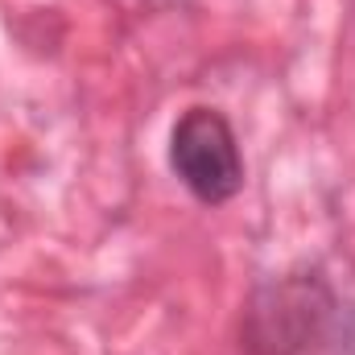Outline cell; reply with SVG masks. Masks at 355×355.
<instances>
[{
	"mask_svg": "<svg viewBox=\"0 0 355 355\" xmlns=\"http://www.w3.org/2000/svg\"><path fill=\"white\" fill-rule=\"evenodd\" d=\"M343 302L318 268H293L252 289L240 318L244 355H331Z\"/></svg>",
	"mask_w": 355,
	"mask_h": 355,
	"instance_id": "cell-1",
	"label": "cell"
},
{
	"mask_svg": "<svg viewBox=\"0 0 355 355\" xmlns=\"http://www.w3.org/2000/svg\"><path fill=\"white\" fill-rule=\"evenodd\" d=\"M170 170L202 207H223L244 190V153L232 120L219 107L194 103L174 120Z\"/></svg>",
	"mask_w": 355,
	"mask_h": 355,
	"instance_id": "cell-2",
	"label": "cell"
}]
</instances>
